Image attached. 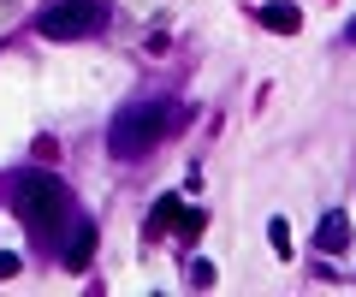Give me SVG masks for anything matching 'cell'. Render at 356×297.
Listing matches in <instances>:
<instances>
[{"mask_svg": "<svg viewBox=\"0 0 356 297\" xmlns=\"http://www.w3.org/2000/svg\"><path fill=\"white\" fill-rule=\"evenodd\" d=\"M13 208L24 214V226L36 238H60L65 232L60 220H65V208H72V196H65V184L54 179V172L30 167V172H18V179H13Z\"/></svg>", "mask_w": 356, "mask_h": 297, "instance_id": "6da1fadb", "label": "cell"}, {"mask_svg": "<svg viewBox=\"0 0 356 297\" xmlns=\"http://www.w3.org/2000/svg\"><path fill=\"white\" fill-rule=\"evenodd\" d=\"M166 125H172V107H161V102H131V107H119V119L107 125V149H113L119 161H143L154 143L166 137Z\"/></svg>", "mask_w": 356, "mask_h": 297, "instance_id": "7a4b0ae2", "label": "cell"}, {"mask_svg": "<svg viewBox=\"0 0 356 297\" xmlns=\"http://www.w3.org/2000/svg\"><path fill=\"white\" fill-rule=\"evenodd\" d=\"M102 24H107V6H102V0H60V6L42 13L36 36H48V42H77V36H95Z\"/></svg>", "mask_w": 356, "mask_h": 297, "instance_id": "3957f363", "label": "cell"}, {"mask_svg": "<svg viewBox=\"0 0 356 297\" xmlns=\"http://www.w3.org/2000/svg\"><path fill=\"white\" fill-rule=\"evenodd\" d=\"M255 24L280 30V36H297V30H303V13H297L291 0H267V6H255Z\"/></svg>", "mask_w": 356, "mask_h": 297, "instance_id": "277c9868", "label": "cell"}, {"mask_svg": "<svg viewBox=\"0 0 356 297\" xmlns=\"http://www.w3.org/2000/svg\"><path fill=\"white\" fill-rule=\"evenodd\" d=\"M89 256H95V226H89V220H77L72 238H65V268L83 273V268H89Z\"/></svg>", "mask_w": 356, "mask_h": 297, "instance_id": "5b68a950", "label": "cell"}, {"mask_svg": "<svg viewBox=\"0 0 356 297\" xmlns=\"http://www.w3.org/2000/svg\"><path fill=\"white\" fill-rule=\"evenodd\" d=\"M344 244H350V220L327 214V220H321V232H315V250H321V256H339Z\"/></svg>", "mask_w": 356, "mask_h": 297, "instance_id": "8992f818", "label": "cell"}, {"mask_svg": "<svg viewBox=\"0 0 356 297\" xmlns=\"http://www.w3.org/2000/svg\"><path fill=\"white\" fill-rule=\"evenodd\" d=\"M178 208H184V202H178V196H161V202L149 208V238H154V232H172V220H178Z\"/></svg>", "mask_w": 356, "mask_h": 297, "instance_id": "52a82bcc", "label": "cell"}, {"mask_svg": "<svg viewBox=\"0 0 356 297\" xmlns=\"http://www.w3.org/2000/svg\"><path fill=\"white\" fill-rule=\"evenodd\" d=\"M267 244L273 256H291V220H267Z\"/></svg>", "mask_w": 356, "mask_h": 297, "instance_id": "ba28073f", "label": "cell"}, {"mask_svg": "<svg viewBox=\"0 0 356 297\" xmlns=\"http://www.w3.org/2000/svg\"><path fill=\"white\" fill-rule=\"evenodd\" d=\"M172 232H178V238H196V232H202V214H191V208H178Z\"/></svg>", "mask_w": 356, "mask_h": 297, "instance_id": "9c48e42d", "label": "cell"}, {"mask_svg": "<svg viewBox=\"0 0 356 297\" xmlns=\"http://www.w3.org/2000/svg\"><path fill=\"white\" fill-rule=\"evenodd\" d=\"M184 273H191V285H196V291H208V285H214V262H191Z\"/></svg>", "mask_w": 356, "mask_h": 297, "instance_id": "30bf717a", "label": "cell"}, {"mask_svg": "<svg viewBox=\"0 0 356 297\" xmlns=\"http://www.w3.org/2000/svg\"><path fill=\"white\" fill-rule=\"evenodd\" d=\"M18 273H24V262H18V256H0V280H18Z\"/></svg>", "mask_w": 356, "mask_h": 297, "instance_id": "8fae6325", "label": "cell"}, {"mask_svg": "<svg viewBox=\"0 0 356 297\" xmlns=\"http://www.w3.org/2000/svg\"><path fill=\"white\" fill-rule=\"evenodd\" d=\"M344 42H356V18H350V24H344Z\"/></svg>", "mask_w": 356, "mask_h": 297, "instance_id": "7c38bea8", "label": "cell"}]
</instances>
